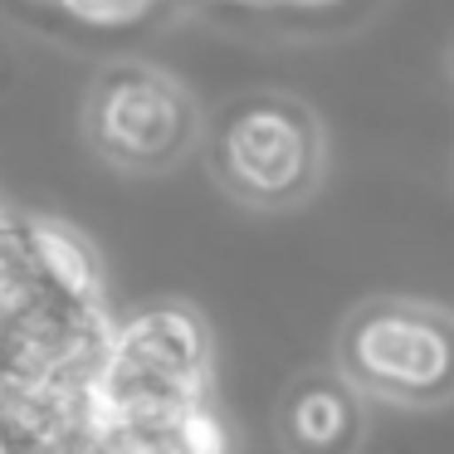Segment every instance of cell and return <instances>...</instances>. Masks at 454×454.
Masks as SVG:
<instances>
[{
    "mask_svg": "<svg viewBox=\"0 0 454 454\" xmlns=\"http://www.w3.org/2000/svg\"><path fill=\"white\" fill-rule=\"evenodd\" d=\"M225 5H249V11H259V5H284V0H225Z\"/></svg>",
    "mask_w": 454,
    "mask_h": 454,
    "instance_id": "cell-10",
    "label": "cell"
},
{
    "mask_svg": "<svg viewBox=\"0 0 454 454\" xmlns=\"http://www.w3.org/2000/svg\"><path fill=\"white\" fill-rule=\"evenodd\" d=\"M54 5L69 20L93 25V30H122V25H137L157 0H54Z\"/></svg>",
    "mask_w": 454,
    "mask_h": 454,
    "instance_id": "cell-7",
    "label": "cell"
},
{
    "mask_svg": "<svg viewBox=\"0 0 454 454\" xmlns=\"http://www.w3.org/2000/svg\"><path fill=\"white\" fill-rule=\"evenodd\" d=\"M108 454H186L176 425H122L108 420Z\"/></svg>",
    "mask_w": 454,
    "mask_h": 454,
    "instance_id": "cell-8",
    "label": "cell"
},
{
    "mask_svg": "<svg viewBox=\"0 0 454 454\" xmlns=\"http://www.w3.org/2000/svg\"><path fill=\"white\" fill-rule=\"evenodd\" d=\"M0 337H5V323H0Z\"/></svg>",
    "mask_w": 454,
    "mask_h": 454,
    "instance_id": "cell-11",
    "label": "cell"
},
{
    "mask_svg": "<svg viewBox=\"0 0 454 454\" xmlns=\"http://www.w3.org/2000/svg\"><path fill=\"white\" fill-rule=\"evenodd\" d=\"M176 434H181V450L186 454H230L235 450V444H230V425H225V415L215 411V401L191 405L176 420Z\"/></svg>",
    "mask_w": 454,
    "mask_h": 454,
    "instance_id": "cell-6",
    "label": "cell"
},
{
    "mask_svg": "<svg viewBox=\"0 0 454 454\" xmlns=\"http://www.w3.org/2000/svg\"><path fill=\"white\" fill-rule=\"evenodd\" d=\"M25 249H30V269L40 278L44 298H59V303H103V259L89 245V235H79L64 220L30 215L25 220Z\"/></svg>",
    "mask_w": 454,
    "mask_h": 454,
    "instance_id": "cell-5",
    "label": "cell"
},
{
    "mask_svg": "<svg viewBox=\"0 0 454 454\" xmlns=\"http://www.w3.org/2000/svg\"><path fill=\"white\" fill-rule=\"evenodd\" d=\"M288 454H356L366 440V395L342 372H308L278 401Z\"/></svg>",
    "mask_w": 454,
    "mask_h": 454,
    "instance_id": "cell-4",
    "label": "cell"
},
{
    "mask_svg": "<svg viewBox=\"0 0 454 454\" xmlns=\"http://www.w3.org/2000/svg\"><path fill=\"white\" fill-rule=\"evenodd\" d=\"M337 372L366 401L434 411L454 401V313L425 298H372L337 333Z\"/></svg>",
    "mask_w": 454,
    "mask_h": 454,
    "instance_id": "cell-1",
    "label": "cell"
},
{
    "mask_svg": "<svg viewBox=\"0 0 454 454\" xmlns=\"http://www.w3.org/2000/svg\"><path fill=\"white\" fill-rule=\"evenodd\" d=\"M284 5H294V11H327L337 0H284Z\"/></svg>",
    "mask_w": 454,
    "mask_h": 454,
    "instance_id": "cell-9",
    "label": "cell"
},
{
    "mask_svg": "<svg viewBox=\"0 0 454 454\" xmlns=\"http://www.w3.org/2000/svg\"><path fill=\"white\" fill-rule=\"evenodd\" d=\"M210 161L235 200L288 210L323 176V128L288 93H249L220 118Z\"/></svg>",
    "mask_w": 454,
    "mask_h": 454,
    "instance_id": "cell-2",
    "label": "cell"
},
{
    "mask_svg": "<svg viewBox=\"0 0 454 454\" xmlns=\"http://www.w3.org/2000/svg\"><path fill=\"white\" fill-rule=\"evenodd\" d=\"M89 142L122 171H161L196 142V103L157 64H108L89 93Z\"/></svg>",
    "mask_w": 454,
    "mask_h": 454,
    "instance_id": "cell-3",
    "label": "cell"
}]
</instances>
